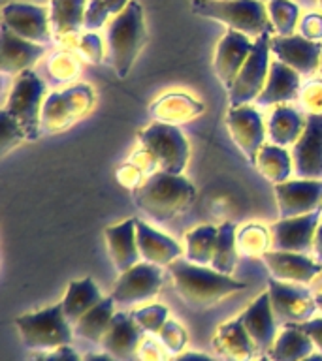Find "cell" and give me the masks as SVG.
Listing matches in <instances>:
<instances>
[{
	"label": "cell",
	"mask_w": 322,
	"mask_h": 361,
	"mask_svg": "<svg viewBox=\"0 0 322 361\" xmlns=\"http://www.w3.org/2000/svg\"><path fill=\"white\" fill-rule=\"evenodd\" d=\"M168 271L177 295L196 310L215 307L222 299L247 288V282L236 281L232 275L219 273L208 265L192 264L189 259H175L168 265Z\"/></svg>",
	"instance_id": "1"
},
{
	"label": "cell",
	"mask_w": 322,
	"mask_h": 361,
	"mask_svg": "<svg viewBox=\"0 0 322 361\" xmlns=\"http://www.w3.org/2000/svg\"><path fill=\"white\" fill-rule=\"evenodd\" d=\"M132 194L134 203L147 216L157 222H168L191 207L196 197V188L183 175L157 171L149 175Z\"/></svg>",
	"instance_id": "2"
},
{
	"label": "cell",
	"mask_w": 322,
	"mask_h": 361,
	"mask_svg": "<svg viewBox=\"0 0 322 361\" xmlns=\"http://www.w3.org/2000/svg\"><path fill=\"white\" fill-rule=\"evenodd\" d=\"M147 39L143 8L132 0L107 27V49L109 61L119 79H124L140 56Z\"/></svg>",
	"instance_id": "3"
},
{
	"label": "cell",
	"mask_w": 322,
	"mask_h": 361,
	"mask_svg": "<svg viewBox=\"0 0 322 361\" xmlns=\"http://www.w3.org/2000/svg\"><path fill=\"white\" fill-rule=\"evenodd\" d=\"M192 11L196 16L208 17L219 21L249 38H260L262 34H271L268 6L260 0H228V2H213V0H192Z\"/></svg>",
	"instance_id": "4"
},
{
	"label": "cell",
	"mask_w": 322,
	"mask_h": 361,
	"mask_svg": "<svg viewBox=\"0 0 322 361\" xmlns=\"http://www.w3.org/2000/svg\"><path fill=\"white\" fill-rule=\"evenodd\" d=\"M16 327L28 350H53L68 346L73 341V324L66 318L62 303L34 310L16 318Z\"/></svg>",
	"instance_id": "5"
},
{
	"label": "cell",
	"mask_w": 322,
	"mask_h": 361,
	"mask_svg": "<svg viewBox=\"0 0 322 361\" xmlns=\"http://www.w3.org/2000/svg\"><path fill=\"white\" fill-rule=\"evenodd\" d=\"M95 107V89L87 83L70 85L45 96L42 107V132L59 134L72 128Z\"/></svg>",
	"instance_id": "6"
},
{
	"label": "cell",
	"mask_w": 322,
	"mask_h": 361,
	"mask_svg": "<svg viewBox=\"0 0 322 361\" xmlns=\"http://www.w3.org/2000/svg\"><path fill=\"white\" fill-rule=\"evenodd\" d=\"M45 100V83L34 70L16 75L4 109L21 124L28 141L42 134V107Z\"/></svg>",
	"instance_id": "7"
},
{
	"label": "cell",
	"mask_w": 322,
	"mask_h": 361,
	"mask_svg": "<svg viewBox=\"0 0 322 361\" xmlns=\"http://www.w3.org/2000/svg\"><path fill=\"white\" fill-rule=\"evenodd\" d=\"M140 145L157 158L160 171H168V173L183 175L191 158L189 141L179 126L174 124H149L145 130H141Z\"/></svg>",
	"instance_id": "8"
},
{
	"label": "cell",
	"mask_w": 322,
	"mask_h": 361,
	"mask_svg": "<svg viewBox=\"0 0 322 361\" xmlns=\"http://www.w3.org/2000/svg\"><path fill=\"white\" fill-rule=\"evenodd\" d=\"M270 39L271 34H262L254 39L253 51L249 55L247 62L243 64L242 72L237 73L236 81L228 90V104L230 107L245 106L251 102H256L260 92L264 90L268 73H270Z\"/></svg>",
	"instance_id": "9"
},
{
	"label": "cell",
	"mask_w": 322,
	"mask_h": 361,
	"mask_svg": "<svg viewBox=\"0 0 322 361\" xmlns=\"http://www.w3.org/2000/svg\"><path fill=\"white\" fill-rule=\"evenodd\" d=\"M164 282V273L160 265L149 262H138L130 269L119 273V279L113 284L112 298L117 305L143 303L157 298Z\"/></svg>",
	"instance_id": "10"
},
{
	"label": "cell",
	"mask_w": 322,
	"mask_h": 361,
	"mask_svg": "<svg viewBox=\"0 0 322 361\" xmlns=\"http://www.w3.org/2000/svg\"><path fill=\"white\" fill-rule=\"evenodd\" d=\"M268 293L273 314L285 324H305L316 318V298L304 284L282 282L271 276L268 281Z\"/></svg>",
	"instance_id": "11"
},
{
	"label": "cell",
	"mask_w": 322,
	"mask_h": 361,
	"mask_svg": "<svg viewBox=\"0 0 322 361\" xmlns=\"http://www.w3.org/2000/svg\"><path fill=\"white\" fill-rule=\"evenodd\" d=\"M226 128L245 160L254 166L260 149L266 145L264 141L268 135V126L264 124L258 109L249 104L230 107L226 113Z\"/></svg>",
	"instance_id": "12"
},
{
	"label": "cell",
	"mask_w": 322,
	"mask_h": 361,
	"mask_svg": "<svg viewBox=\"0 0 322 361\" xmlns=\"http://www.w3.org/2000/svg\"><path fill=\"white\" fill-rule=\"evenodd\" d=\"M281 219L322 211V180L298 179L273 185Z\"/></svg>",
	"instance_id": "13"
},
{
	"label": "cell",
	"mask_w": 322,
	"mask_h": 361,
	"mask_svg": "<svg viewBox=\"0 0 322 361\" xmlns=\"http://www.w3.org/2000/svg\"><path fill=\"white\" fill-rule=\"evenodd\" d=\"M2 25L21 38L45 45L51 39L49 10L44 6L25 4V2H8L2 8Z\"/></svg>",
	"instance_id": "14"
},
{
	"label": "cell",
	"mask_w": 322,
	"mask_h": 361,
	"mask_svg": "<svg viewBox=\"0 0 322 361\" xmlns=\"http://www.w3.org/2000/svg\"><path fill=\"white\" fill-rule=\"evenodd\" d=\"M321 224V211L281 219L271 226V248L285 252L307 254L313 250L316 228Z\"/></svg>",
	"instance_id": "15"
},
{
	"label": "cell",
	"mask_w": 322,
	"mask_h": 361,
	"mask_svg": "<svg viewBox=\"0 0 322 361\" xmlns=\"http://www.w3.org/2000/svg\"><path fill=\"white\" fill-rule=\"evenodd\" d=\"M270 49L277 61L285 62L299 75H313L321 68L322 44L304 38L302 34L273 36L270 39Z\"/></svg>",
	"instance_id": "16"
},
{
	"label": "cell",
	"mask_w": 322,
	"mask_h": 361,
	"mask_svg": "<svg viewBox=\"0 0 322 361\" xmlns=\"http://www.w3.org/2000/svg\"><path fill=\"white\" fill-rule=\"evenodd\" d=\"M294 173L298 179L322 180V115H309L304 134L292 145Z\"/></svg>",
	"instance_id": "17"
},
{
	"label": "cell",
	"mask_w": 322,
	"mask_h": 361,
	"mask_svg": "<svg viewBox=\"0 0 322 361\" xmlns=\"http://www.w3.org/2000/svg\"><path fill=\"white\" fill-rule=\"evenodd\" d=\"M253 44L254 42H251L249 36L237 32V30H228L217 44L213 70L226 90L232 89L237 73L242 72L243 64L247 62L249 55L253 51Z\"/></svg>",
	"instance_id": "18"
},
{
	"label": "cell",
	"mask_w": 322,
	"mask_h": 361,
	"mask_svg": "<svg viewBox=\"0 0 322 361\" xmlns=\"http://www.w3.org/2000/svg\"><path fill=\"white\" fill-rule=\"evenodd\" d=\"M270 275L277 281L292 284H309L321 275L322 264L309 258L307 254L285 252V250H268L262 256Z\"/></svg>",
	"instance_id": "19"
},
{
	"label": "cell",
	"mask_w": 322,
	"mask_h": 361,
	"mask_svg": "<svg viewBox=\"0 0 322 361\" xmlns=\"http://www.w3.org/2000/svg\"><path fill=\"white\" fill-rule=\"evenodd\" d=\"M45 55V45L34 44L17 36L2 25L0 34V72L4 75H19L32 70L36 62Z\"/></svg>",
	"instance_id": "20"
},
{
	"label": "cell",
	"mask_w": 322,
	"mask_h": 361,
	"mask_svg": "<svg viewBox=\"0 0 322 361\" xmlns=\"http://www.w3.org/2000/svg\"><path fill=\"white\" fill-rule=\"evenodd\" d=\"M211 346L225 361H256L260 357L258 346L237 318L217 327Z\"/></svg>",
	"instance_id": "21"
},
{
	"label": "cell",
	"mask_w": 322,
	"mask_h": 361,
	"mask_svg": "<svg viewBox=\"0 0 322 361\" xmlns=\"http://www.w3.org/2000/svg\"><path fill=\"white\" fill-rule=\"evenodd\" d=\"M277 316L273 314L271 309L270 293L268 290L262 292L258 298L249 303V307L237 316V320L242 322L243 327L247 329L249 335L258 346L260 354H266L273 346L277 338Z\"/></svg>",
	"instance_id": "22"
},
{
	"label": "cell",
	"mask_w": 322,
	"mask_h": 361,
	"mask_svg": "<svg viewBox=\"0 0 322 361\" xmlns=\"http://www.w3.org/2000/svg\"><path fill=\"white\" fill-rule=\"evenodd\" d=\"M141 341H143V329L136 324L132 314L119 310L113 316L100 346L104 352L117 357L119 361H129L138 354Z\"/></svg>",
	"instance_id": "23"
},
{
	"label": "cell",
	"mask_w": 322,
	"mask_h": 361,
	"mask_svg": "<svg viewBox=\"0 0 322 361\" xmlns=\"http://www.w3.org/2000/svg\"><path fill=\"white\" fill-rule=\"evenodd\" d=\"M299 90H302V75L290 66H287L285 62L273 61L264 90L260 92L254 104L260 107L281 106V104L298 100Z\"/></svg>",
	"instance_id": "24"
},
{
	"label": "cell",
	"mask_w": 322,
	"mask_h": 361,
	"mask_svg": "<svg viewBox=\"0 0 322 361\" xmlns=\"http://www.w3.org/2000/svg\"><path fill=\"white\" fill-rule=\"evenodd\" d=\"M136 239H138V250H140L143 262L168 267L172 262L179 259V245L169 235L160 233L140 219H136Z\"/></svg>",
	"instance_id": "25"
},
{
	"label": "cell",
	"mask_w": 322,
	"mask_h": 361,
	"mask_svg": "<svg viewBox=\"0 0 322 361\" xmlns=\"http://www.w3.org/2000/svg\"><path fill=\"white\" fill-rule=\"evenodd\" d=\"M109 258L119 273L130 269L141 258L136 239V219H126L121 224L109 226L104 231Z\"/></svg>",
	"instance_id": "26"
},
{
	"label": "cell",
	"mask_w": 322,
	"mask_h": 361,
	"mask_svg": "<svg viewBox=\"0 0 322 361\" xmlns=\"http://www.w3.org/2000/svg\"><path fill=\"white\" fill-rule=\"evenodd\" d=\"M149 113L157 123L179 126V124L196 121L203 113V104L194 100L192 96L183 94V92H172V94H164L153 102Z\"/></svg>",
	"instance_id": "27"
},
{
	"label": "cell",
	"mask_w": 322,
	"mask_h": 361,
	"mask_svg": "<svg viewBox=\"0 0 322 361\" xmlns=\"http://www.w3.org/2000/svg\"><path fill=\"white\" fill-rule=\"evenodd\" d=\"M315 343L299 324H285L282 331L277 335L275 343L266 354L271 361H304L315 354Z\"/></svg>",
	"instance_id": "28"
},
{
	"label": "cell",
	"mask_w": 322,
	"mask_h": 361,
	"mask_svg": "<svg viewBox=\"0 0 322 361\" xmlns=\"http://www.w3.org/2000/svg\"><path fill=\"white\" fill-rule=\"evenodd\" d=\"M89 0H51L49 21L51 32L56 39L78 36L85 25V11Z\"/></svg>",
	"instance_id": "29"
},
{
	"label": "cell",
	"mask_w": 322,
	"mask_h": 361,
	"mask_svg": "<svg viewBox=\"0 0 322 361\" xmlns=\"http://www.w3.org/2000/svg\"><path fill=\"white\" fill-rule=\"evenodd\" d=\"M305 124H307V117H304L302 111L292 106L281 104V106H275L268 118V124H266L268 137L275 145H294L299 140V135L304 134Z\"/></svg>",
	"instance_id": "30"
},
{
	"label": "cell",
	"mask_w": 322,
	"mask_h": 361,
	"mask_svg": "<svg viewBox=\"0 0 322 361\" xmlns=\"http://www.w3.org/2000/svg\"><path fill=\"white\" fill-rule=\"evenodd\" d=\"M104 299L100 288L96 286L93 279H81V281H72L68 284L66 293L62 298V309L64 314L72 324L87 314L95 305H98Z\"/></svg>",
	"instance_id": "31"
},
{
	"label": "cell",
	"mask_w": 322,
	"mask_h": 361,
	"mask_svg": "<svg viewBox=\"0 0 322 361\" xmlns=\"http://www.w3.org/2000/svg\"><path fill=\"white\" fill-rule=\"evenodd\" d=\"M254 168L258 169V173L266 180H270L271 185H279L290 179L294 171L292 152L287 151V147L275 145V143H266L260 149Z\"/></svg>",
	"instance_id": "32"
},
{
	"label": "cell",
	"mask_w": 322,
	"mask_h": 361,
	"mask_svg": "<svg viewBox=\"0 0 322 361\" xmlns=\"http://www.w3.org/2000/svg\"><path fill=\"white\" fill-rule=\"evenodd\" d=\"M115 299L109 295V298H104L98 305H95L93 309L79 318L76 324H73V333L78 337L85 338V341H90V343H102V338L106 335L107 327L112 324L113 316H115Z\"/></svg>",
	"instance_id": "33"
},
{
	"label": "cell",
	"mask_w": 322,
	"mask_h": 361,
	"mask_svg": "<svg viewBox=\"0 0 322 361\" xmlns=\"http://www.w3.org/2000/svg\"><path fill=\"white\" fill-rule=\"evenodd\" d=\"M219 235V226L203 224L192 228L185 233V256L189 262L198 265H211L215 245Z\"/></svg>",
	"instance_id": "34"
},
{
	"label": "cell",
	"mask_w": 322,
	"mask_h": 361,
	"mask_svg": "<svg viewBox=\"0 0 322 361\" xmlns=\"http://www.w3.org/2000/svg\"><path fill=\"white\" fill-rule=\"evenodd\" d=\"M237 228L234 222H225L219 226V235H217V245H215L213 259L211 267L219 273L232 275L236 269L237 262V245H236Z\"/></svg>",
	"instance_id": "35"
},
{
	"label": "cell",
	"mask_w": 322,
	"mask_h": 361,
	"mask_svg": "<svg viewBox=\"0 0 322 361\" xmlns=\"http://www.w3.org/2000/svg\"><path fill=\"white\" fill-rule=\"evenodd\" d=\"M237 252L247 258H262L271 247V235L268 228L251 222L239 228L236 233Z\"/></svg>",
	"instance_id": "36"
},
{
	"label": "cell",
	"mask_w": 322,
	"mask_h": 361,
	"mask_svg": "<svg viewBox=\"0 0 322 361\" xmlns=\"http://www.w3.org/2000/svg\"><path fill=\"white\" fill-rule=\"evenodd\" d=\"M268 16L277 36H292L299 23V8L290 0H268Z\"/></svg>",
	"instance_id": "37"
},
{
	"label": "cell",
	"mask_w": 322,
	"mask_h": 361,
	"mask_svg": "<svg viewBox=\"0 0 322 361\" xmlns=\"http://www.w3.org/2000/svg\"><path fill=\"white\" fill-rule=\"evenodd\" d=\"M45 72L53 85L70 83L81 72L79 55H73L70 51H56L45 62Z\"/></svg>",
	"instance_id": "38"
},
{
	"label": "cell",
	"mask_w": 322,
	"mask_h": 361,
	"mask_svg": "<svg viewBox=\"0 0 322 361\" xmlns=\"http://www.w3.org/2000/svg\"><path fill=\"white\" fill-rule=\"evenodd\" d=\"M136 324L143 329L147 335H158V331L162 329L164 324L169 320L168 307H164L160 303L143 305L140 309H136L130 312Z\"/></svg>",
	"instance_id": "39"
},
{
	"label": "cell",
	"mask_w": 322,
	"mask_h": 361,
	"mask_svg": "<svg viewBox=\"0 0 322 361\" xmlns=\"http://www.w3.org/2000/svg\"><path fill=\"white\" fill-rule=\"evenodd\" d=\"M25 140H27V134L21 124L17 123L6 109H2L0 113V152L8 154L13 147H17Z\"/></svg>",
	"instance_id": "40"
},
{
	"label": "cell",
	"mask_w": 322,
	"mask_h": 361,
	"mask_svg": "<svg viewBox=\"0 0 322 361\" xmlns=\"http://www.w3.org/2000/svg\"><path fill=\"white\" fill-rule=\"evenodd\" d=\"M158 338L160 343L166 346L169 354H183L186 343H189V333H186L185 326H181L179 322L168 320L164 324V327L158 331Z\"/></svg>",
	"instance_id": "41"
},
{
	"label": "cell",
	"mask_w": 322,
	"mask_h": 361,
	"mask_svg": "<svg viewBox=\"0 0 322 361\" xmlns=\"http://www.w3.org/2000/svg\"><path fill=\"white\" fill-rule=\"evenodd\" d=\"M76 51H78L79 59H83L90 64H100L104 61V44L96 32L78 34L76 36Z\"/></svg>",
	"instance_id": "42"
},
{
	"label": "cell",
	"mask_w": 322,
	"mask_h": 361,
	"mask_svg": "<svg viewBox=\"0 0 322 361\" xmlns=\"http://www.w3.org/2000/svg\"><path fill=\"white\" fill-rule=\"evenodd\" d=\"M298 100L309 115H322V79H313L302 85Z\"/></svg>",
	"instance_id": "43"
},
{
	"label": "cell",
	"mask_w": 322,
	"mask_h": 361,
	"mask_svg": "<svg viewBox=\"0 0 322 361\" xmlns=\"http://www.w3.org/2000/svg\"><path fill=\"white\" fill-rule=\"evenodd\" d=\"M115 179H117L119 185L124 186L126 190L136 192L143 183H145L147 175L143 173L136 164H132L129 160V162L123 164V166H119L117 171H115Z\"/></svg>",
	"instance_id": "44"
},
{
	"label": "cell",
	"mask_w": 322,
	"mask_h": 361,
	"mask_svg": "<svg viewBox=\"0 0 322 361\" xmlns=\"http://www.w3.org/2000/svg\"><path fill=\"white\" fill-rule=\"evenodd\" d=\"M168 350L160 343V338L143 337L140 348H138V361H168Z\"/></svg>",
	"instance_id": "45"
},
{
	"label": "cell",
	"mask_w": 322,
	"mask_h": 361,
	"mask_svg": "<svg viewBox=\"0 0 322 361\" xmlns=\"http://www.w3.org/2000/svg\"><path fill=\"white\" fill-rule=\"evenodd\" d=\"M107 17H112L107 13L106 6L102 0H89L87 4V11H85V25L83 30L87 32H93V30H98L106 25Z\"/></svg>",
	"instance_id": "46"
},
{
	"label": "cell",
	"mask_w": 322,
	"mask_h": 361,
	"mask_svg": "<svg viewBox=\"0 0 322 361\" xmlns=\"http://www.w3.org/2000/svg\"><path fill=\"white\" fill-rule=\"evenodd\" d=\"M30 361H83V357L68 344L53 350H40L30 357Z\"/></svg>",
	"instance_id": "47"
},
{
	"label": "cell",
	"mask_w": 322,
	"mask_h": 361,
	"mask_svg": "<svg viewBox=\"0 0 322 361\" xmlns=\"http://www.w3.org/2000/svg\"><path fill=\"white\" fill-rule=\"evenodd\" d=\"M299 34L307 39L313 42H321L322 39V16L316 11H311L307 16L302 17L299 21Z\"/></svg>",
	"instance_id": "48"
},
{
	"label": "cell",
	"mask_w": 322,
	"mask_h": 361,
	"mask_svg": "<svg viewBox=\"0 0 322 361\" xmlns=\"http://www.w3.org/2000/svg\"><path fill=\"white\" fill-rule=\"evenodd\" d=\"M129 160L132 164H136V166H138V168H140L147 177L153 173H157V171H160V166H158L157 158L153 157L151 152L147 151V149H143V147H141L140 151L132 152Z\"/></svg>",
	"instance_id": "49"
},
{
	"label": "cell",
	"mask_w": 322,
	"mask_h": 361,
	"mask_svg": "<svg viewBox=\"0 0 322 361\" xmlns=\"http://www.w3.org/2000/svg\"><path fill=\"white\" fill-rule=\"evenodd\" d=\"M302 329L309 333L311 338H313V343H315L316 350L322 352V316H316L313 320L305 322V324H299Z\"/></svg>",
	"instance_id": "50"
},
{
	"label": "cell",
	"mask_w": 322,
	"mask_h": 361,
	"mask_svg": "<svg viewBox=\"0 0 322 361\" xmlns=\"http://www.w3.org/2000/svg\"><path fill=\"white\" fill-rule=\"evenodd\" d=\"M102 2H104V6H106L107 13L115 17L119 16V13H121V11H123L124 8L132 2V0H102Z\"/></svg>",
	"instance_id": "51"
},
{
	"label": "cell",
	"mask_w": 322,
	"mask_h": 361,
	"mask_svg": "<svg viewBox=\"0 0 322 361\" xmlns=\"http://www.w3.org/2000/svg\"><path fill=\"white\" fill-rule=\"evenodd\" d=\"M174 361H217V360L211 357L209 354H203V352H183V354L175 355Z\"/></svg>",
	"instance_id": "52"
},
{
	"label": "cell",
	"mask_w": 322,
	"mask_h": 361,
	"mask_svg": "<svg viewBox=\"0 0 322 361\" xmlns=\"http://www.w3.org/2000/svg\"><path fill=\"white\" fill-rule=\"evenodd\" d=\"M313 254H315L316 262H321L322 264V222L316 228L315 233V241H313Z\"/></svg>",
	"instance_id": "53"
},
{
	"label": "cell",
	"mask_w": 322,
	"mask_h": 361,
	"mask_svg": "<svg viewBox=\"0 0 322 361\" xmlns=\"http://www.w3.org/2000/svg\"><path fill=\"white\" fill-rule=\"evenodd\" d=\"M83 361H119V360L107 354V352H102V354H95V352H93V354L83 355Z\"/></svg>",
	"instance_id": "54"
},
{
	"label": "cell",
	"mask_w": 322,
	"mask_h": 361,
	"mask_svg": "<svg viewBox=\"0 0 322 361\" xmlns=\"http://www.w3.org/2000/svg\"><path fill=\"white\" fill-rule=\"evenodd\" d=\"M304 361H322V352H316V354H311L309 357H305Z\"/></svg>",
	"instance_id": "55"
},
{
	"label": "cell",
	"mask_w": 322,
	"mask_h": 361,
	"mask_svg": "<svg viewBox=\"0 0 322 361\" xmlns=\"http://www.w3.org/2000/svg\"><path fill=\"white\" fill-rule=\"evenodd\" d=\"M316 305H318V310H321L322 314V292L316 293Z\"/></svg>",
	"instance_id": "56"
},
{
	"label": "cell",
	"mask_w": 322,
	"mask_h": 361,
	"mask_svg": "<svg viewBox=\"0 0 322 361\" xmlns=\"http://www.w3.org/2000/svg\"><path fill=\"white\" fill-rule=\"evenodd\" d=\"M256 361H271V357L268 354H260V357Z\"/></svg>",
	"instance_id": "57"
},
{
	"label": "cell",
	"mask_w": 322,
	"mask_h": 361,
	"mask_svg": "<svg viewBox=\"0 0 322 361\" xmlns=\"http://www.w3.org/2000/svg\"><path fill=\"white\" fill-rule=\"evenodd\" d=\"M213 2H228V0H213Z\"/></svg>",
	"instance_id": "58"
},
{
	"label": "cell",
	"mask_w": 322,
	"mask_h": 361,
	"mask_svg": "<svg viewBox=\"0 0 322 361\" xmlns=\"http://www.w3.org/2000/svg\"><path fill=\"white\" fill-rule=\"evenodd\" d=\"M318 70H321V73H322V61H321V68H318Z\"/></svg>",
	"instance_id": "59"
},
{
	"label": "cell",
	"mask_w": 322,
	"mask_h": 361,
	"mask_svg": "<svg viewBox=\"0 0 322 361\" xmlns=\"http://www.w3.org/2000/svg\"><path fill=\"white\" fill-rule=\"evenodd\" d=\"M318 2H321V8H322V0H318Z\"/></svg>",
	"instance_id": "60"
}]
</instances>
